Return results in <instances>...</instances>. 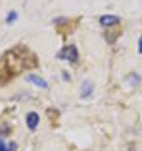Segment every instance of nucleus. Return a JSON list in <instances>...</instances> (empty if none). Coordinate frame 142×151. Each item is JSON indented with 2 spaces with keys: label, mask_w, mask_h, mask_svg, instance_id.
Listing matches in <instances>:
<instances>
[{
  "label": "nucleus",
  "mask_w": 142,
  "mask_h": 151,
  "mask_svg": "<svg viewBox=\"0 0 142 151\" xmlns=\"http://www.w3.org/2000/svg\"><path fill=\"white\" fill-rule=\"evenodd\" d=\"M57 57L62 58V60H67L70 62H76L79 58V52L75 46H66L58 52Z\"/></svg>",
  "instance_id": "nucleus-1"
},
{
  "label": "nucleus",
  "mask_w": 142,
  "mask_h": 151,
  "mask_svg": "<svg viewBox=\"0 0 142 151\" xmlns=\"http://www.w3.org/2000/svg\"><path fill=\"white\" fill-rule=\"evenodd\" d=\"M99 22L104 27H109V26H114V24L119 23V18L115 15H103Z\"/></svg>",
  "instance_id": "nucleus-2"
},
{
  "label": "nucleus",
  "mask_w": 142,
  "mask_h": 151,
  "mask_svg": "<svg viewBox=\"0 0 142 151\" xmlns=\"http://www.w3.org/2000/svg\"><path fill=\"white\" fill-rule=\"evenodd\" d=\"M39 123V116L36 112H31L27 116V124L31 129H34Z\"/></svg>",
  "instance_id": "nucleus-3"
},
{
  "label": "nucleus",
  "mask_w": 142,
  "mask_h": 151,
  "mask_svg": "<svg viewBox=\"0 0 142 151\" xmlns=\"http://www.w3.org/2000/svg\"><path fill=\"white\" fill-rule=\"evenodd\" d=\"M27 80H28V81H31L32 84H34V85H37V86L43 88V89L48 88L47 83H46L43 79H41L39 76H37V75H28V76H27Z\"/></svg>",
  "instance_id": "nucleus-4"
},
{
  "label": "nucleus",
  "mask_w": 142,
  "mask_h": 151,
  "mask_svg": "<svg viewBox=\"0 0 142 151\" xmlns=\"http://www.w3.org/2000/svg\"><path fill=\"white\" fill-rule=\"evenodd\" d=\"M91 93H93V85L89 81H85L81 85V96L82 98H87Z\"/></svg>",
  "instance_id": "nucleus-5"
},
{
  "label": "nucleus",
  "mask_w": 142,
  "mask_h": 151,
  "mask_svg": "<svg viewBox=\"0 0 142 151\" xmlns=\"http://www.w3.org/2000/svg\"><path fill=\"white\" fill-rule=\"evenodd\" d=\"M15 19H16V13H15V12H11V13L8 15L6 22H8V23H11V22H14Z\"/></svg>",
  "instance_id": "nucleus-6"
},
{
  "label": "nucleus",
  "mask_w": 142,
  "mask_h": 151,
  "mask_svg": "<svg viewBox=\"0 0 142 151\" xmlns=\"http://www.w3.org/2000/svg\"><path fill=\"white\" fill-rule=\"evenodd\" d=\"M0 151H8V146L4 144L3 140H0Z\"/></svg>",
  "instance_id": "nucleus-7"
},
{
  "label": "nucleus",
  "mask_w": 142,
  "mask_h": 151,
  "mask_svg": "<svg viewBox=\"0 0 142 151\" xmlns=\"http://www.w3.org/2000/svg\"><path fill=\"white\" fill-rule=\"evenodd\" d=\"M138 51H140V53H142V36H141L140 42H138Z\"/></svg>",
  "instance_id": "nucleus-8"
}]
</instances>
